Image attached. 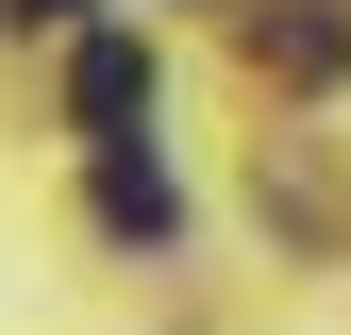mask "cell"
Segmentation results:
<instances>
[{"label": "cell", "instance_id": "277c9868", "mask_svg": "<svg viewBox=\"0 0 351 335\" xmlns=\"http://www.w3.org/2000/svg\"><path fill=\"white\" fill-rule=\"evenodd\" d=\"M51 17H84V0H0V34H51Z\"/></svg>", "mask_w": 351, "mask_h": 335}, {"label": "cell", "instance_id": "3957f363", "mask_svg": "<svg viewBox=\"0 0 351 335\" xmlns=\"http://www.w3.org/2000/svg\"><path fill=\"white\" fill-rule=\"evenodd\" d=\"M67 117H84V135H134V117H151V51H134V34H84V51H67Z\"/></svg>", "mask_w": 351, "mask_h": 335}, {"label": "cell", "instance_id": "7a4b0ae2", "mask_svg": "<svg viewBox=\"0 0 351 335\" xmlns=\"http://www.w3.org/2000/svg\"><path fill=\"white\" fill-rule=\"evenodd\" d=\"M101 235L117 251H167V235H184V185H167L134 135H101Z\"/></svg>", "mask_w": 351, "mask_h": 335}, {"label": "cell", "instance_id": "6da1fadb", "mask_svg": "<svg viewBox=\"0 0 351 335\" xmlns=\"http://www.w3.org/2000/svg\"><path fill=\"white\" fill-rule=\"evenodd\" d=\"M251 67H268V84H335L351 67V17H335V0H251Z\"/></svg>", "mask_w": 351, "mask_h": 335}]
</instances>
